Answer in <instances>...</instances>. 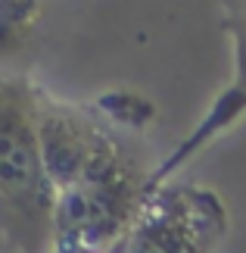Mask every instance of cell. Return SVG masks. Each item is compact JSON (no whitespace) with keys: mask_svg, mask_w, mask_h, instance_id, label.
Returning a JSON list of instances; mask_svg holds the SVG:
<instances>
[{"mask_svg":"<svg viewBox=\"0 0 246 253\" xmlns=\"http://www.w3.org/2000/svg\"><path fill=\"white\" fill-rule=\"evenodd\" d=\"M153 172L143 131L109 119L84 172L56 194L50 253H119L153 194Z\"/></svg>","mask_w":246,"mask_h":253,"instance_id":"obj_1","label":"cell"},{"mask_svg":"<svg viewBox=\"0 0 246 253\" xmlns=\"http://www.w3.org/2000/svg\"><path fill=\"white\" fill-rule=\"evenodd\" d=\"M35 75H0V238L13 253L53 250L56 188L37 131Z\"/></svg>","mask_w":246,"mask_h":253,"instance_id":"obj_2","label":"cell"},{"mask_svg":"<svg viewBox=\"0 0 246 253\" xmlns=\"http://www.w3.org/2000/svg\"><path fill=\"white\" fill-rule=\"evenodd\" d=\"M228 228L231 216L218 194L175 178L146 197L122 253H218Z\"/></svg>","mask_w":246,"mask_h":253,"instance_id":"obj_3","label":"cell"},{"mask_svg":"<svg viewBox=\"0 0 246 253\" xmlns=\"http://www.w3.org/2000/svg\"><path fill=\"white\" fill-rule=\"evenodd\" d=\"M221 3V28L231 38V50H234V69L228 87L209 103V110L200 122L190 128V134L165 157L153 172L150 188H162V184L175 181L190 160H196L200 153L209 147L212 141H218L228 128H234L243 116H246V0H218Z\"/></svg>","mask_w":246,"mask_h":253,"instance_id":"obj_4","label":"cell"},{"mask_svg":"<svg viewBox=\"0 0 246 253\" xmlns=\"http://www.w3.org/2000/svg\"><path fill=\"white\" fill-rule=\"evenodd\" d=\"M69 13L72 0H0V75H32Z\"/></svg>","mask_w":246,"mask_h":253,"instance_id":"obj_5","label":"cell"},{"mask_svg":"<svg viewBox=\"0 0 246 253\" xmlns=\"http://www.w3.org/2000/svg\"><path fill=\"white\" fill-rule=\"evenodd\" d=\"M119 253H122V250H119Z\"/></svg>","mask_w":246,"mask_h":253,"instance_id":"obj_6","label":"cell"}]
</instances>
